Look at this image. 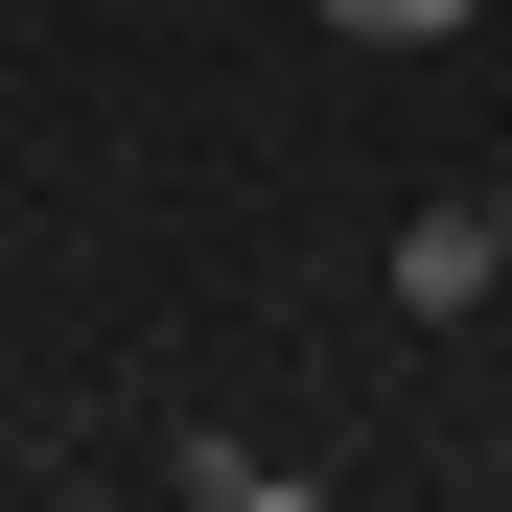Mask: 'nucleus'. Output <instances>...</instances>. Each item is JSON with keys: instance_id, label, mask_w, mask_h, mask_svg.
Instances as JSON below:
<instances>
[{"instance_id": "nucleus-1", "label": "nucleus", "mask_w": 512, "mask_h": 512, "mask_svg": "<svg viewBox=\"0 0 512 512\" xmlns=\"http://www.w3.org/2000/svg\"><path fill=\"white\" fill-rule=\"evenodd\" d=\"M489 280H512V233H489V187H443V210H396V303H419V326H466Z\"/></svg>"}, {"instance_id": "nucleus-2", "label": "nucleus", "mask_w": 512, "mask_h": 512, "mask_svg": "<svg viewBox=\"0 0 512 512\" xmlns=\"http://www.w3.org/2000/svg\"><path fill=\"white\" fill-rule=\"evenodd\" d=\"M489 0H326V47H466Z\"/></svg>"}, {"instance_id": "nucleus-3", "label": "nucleus", "mask_w": 512, "mask_h": 512, "mask_svg": "<svg viewBox=\"0 0 512 512\" xmlns=\"http://www.w3.org/2000/svg\"><path fill=\"white\" fill-rule=\"evenodd\" d=\"M489 233H512V187H489Z\"/></svg>"}]
</instances>
